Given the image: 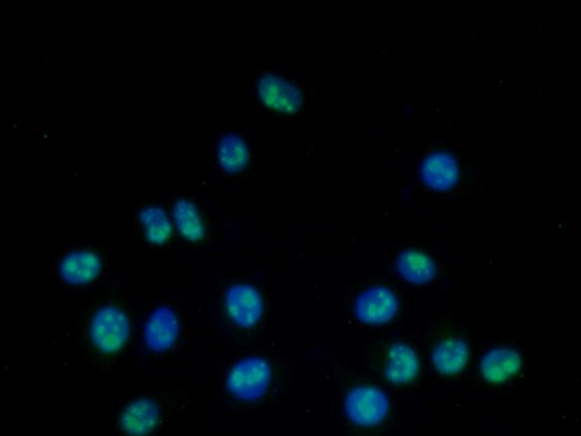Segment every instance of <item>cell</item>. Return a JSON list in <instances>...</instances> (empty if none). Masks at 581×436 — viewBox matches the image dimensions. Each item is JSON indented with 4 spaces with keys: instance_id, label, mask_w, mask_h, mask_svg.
Masks as SVG:
<instances>
[{
    "instance_id": "6da1fadb",
    "label": "cell",
    "mask_w": 581,
    "mask_h": 436,
    "mask_svg": "<svg viewBox=\"0 0 581 436\" xmlns=\"http://www.w3.org/2000/svg\"><path fill=\"white\" fill-rule=\"evenodd\" d=\"M272 383V367L265 358L239 359L231 365L226 390L237 402H258L266 396Z\"/></svg>"
},
{
    "instance_id": "5b68a950",
    "label": "cell",
    "mask_w": 581,
    "mask_h": 436,
    "mask_svg": "<svg viewBox=\"0 0 581 436\" xmlns=\"http://www.w3.org/2000/svg\"><path fill=\"white\" fill-rule=\"evenodd\" d=\"M181 320L173 307L160 306L146 320L141 345L152 354H165L179 341Z\"/></svg>"
},
{
    "instance_id": "7a4b0ae2",
    "label": "cell",
    "mask_w": 581,
    "mask_h": 436,
    "mask_svg": "<svg viewBox=\"0 0 581 436\" xmlns=\"http://www.w3.org/2000/svg\"><path fill=\"white\" fill-rule=\"evenodd\" d=\"M130 336L127 313L115 304H105L93 314L88 326L89 343L102 355H115Z\"/></svg>"
},
{
    "instance_id": "52a82bcc",
    "label": "cell",
    "mask_w": 581,
    "mask_h": 436,
    "mask_svg": "<svg viewBox=\"0 0 581 436\" xmlns=\"http://www.w3.org/2000/svg\"><path fill=\"white\" fill-rule=\"evenodd\" d=\"M397 312V297L383 285L368 288L355 301L356 317L367 325H384L393 320Z\"/></svg>"
},
{
    "instance_id": "7c38bea8",
    "label": "cell",
    "mask_w": 581,
    "mask_h": 436,
    "mask_svg": "<svg viewBox=\"0 0 581 436\" xmlns=\"http://www.w3.org/2000/svg\"><path fill=\"white\" fill-rule=\"evenodd\" d=\"M396 268L403 280L413 285H426L435 278L436 266L428 253L409 249L397 256Z\"/></svg>"
},
{
    "instance_id": "e0dca14e",
    "label": "cell",
    "mask_w": 581,
    "mask_h": 436,
    "mask_svg": "<svg viewBox=\"0 0 581 436\" xmlns=\"http://www.w3.org/2000/svg\"><path fill=\"white\" fill-rule=\"evenodd\" d=\"M138 220L143 227L147 240L153 245H165L172 236V223L163 208L149 204L138 211Z\"/></svg>"
},
{
    "instance_id": "30bf717a",
    "label": "cell",
    "mask_w": 581,
    "mask_h": 436,
    "mask_svg": "<svg viewBox=\"0 0 581 436\" xmlns=\"http://www.w3.org/2000/svg\"><path fill=\"white\" fill-rule=\"evenodd\" d=\"M101 259L91 250H75L63 256L60 278L69 285H88L101 274Z\"/></svg>"
},
{
    "instance_id": "ba28073f",
    "label": "cell",
    "mask_w": 581,
    "mask_h": 436,
    "mask_svg": "<svg viewBox=\"0 0 581 436\" xmlns=\"http://www.w3.org/2000/svg\"><path fill=\"white\" fill-rule=\"evenodd\" d=\"M420 179L432 191H449L459 181L457 157L445 150L429 153L420 163Z\"/></svg>"
},
{
    "instance_id": "2e32d148",
    "label": "cell",
    "mask_w": 581,
    "mask_h": 436,
    "mask_svg": "<svg viewBox=\"0 0 581 436\" xmlns=\"http://www.w3.org/2000/svg\"><path fill=\"white\" fill-rule=\"evenodd\" d=\"M173 218L176 230L188 242H201L205 236L204 221L199 214L197 205L186 198H178L173 203Z\"/></svg>"
},
{
    "instance_id": "277c9868",
    "label": "cell",
    "mask_w": 581,
    "mask_h": 436,
    "mask_svg": "<svg viewBox=\"0 0 581 436\" xmlns=\"http://www.w3.org/2000/svg\"><path fill=\"white\" fill-rule=\"evenodd\" d=\"M388 409L390 403L387 396L378 387H355L345 400V412L349 421L362 428L380 425L387 418Z\"/></svg>"
},
{
    "instance_id": "9a60e30c",
    "label": "cell",
    "mask_w": 581,
    "mask_h": 436,
    "mask_svg": "<svg viewBox=\"0 0 581 436\" xmlns=\"http://www.w3.org/2000/svg\"><path fill=\"white\" fill-rule=\"evenodd\" d=\"M470 358V349L462 339H446L433 351L432 361L436 370L444 375H455L464 370Z\"/></svg>"
},
{
    "instance_id": "8992f818",
    "label": "cell",
    "mask_w": 581,
    "mask_h": 436,
    "mask_svg": "<svg viewBox=\"0 0 581 436\" xmlns=\"http://www.w3.org/2000/svg\"><path fill=\"white\" fill-rule=\"evenodd\" d=\"M224 307L231 322L242 329H252L262 320L263 298L253 285L236 284L227 288Z\"/></svg>"
},
{
    "instance_id": "8fae6325",
    "label": "cell",
    "mask_w": 581,
    "mask_h": 436,
    "mask_svg": "<svg viewBox=\"0 0 581 436\" xmlns=\"http://www.w3.org/2000/svg\"><path fill=\"white\" fill-rule=\"evenodd\" d=\"M420 361L416 351L406 343L391 346L385 362V377L393 384H409L417 377Z\"/></svg>"
},
{
    "instance_id": "9c48e42d",
    "label": "cell",
    "mask_w": 581,
    "mask_h": 436,
    "mask_svg": "<svg viewBox=\"0 0 581 436\" xmlns=\"http://www.w3.org/2000/svg\"><path fill=\"white\" fill-rule=\"evenodd\" d=\"M160 421L162 409L152 399L143 397L125 407L120 415L118 428L128 435H147L159 428Z\"/></svg>"
},
{
    "instance_id": "4fadbf2b",
    "label": "cell",
    "mask_w": 581,
    "mask_h": 436,
    "mask_svg": "<svg viewBox=\"0 0 581 436\" xmlns=\"http://www.w3.org/2000/svg\"><path fill=\"white\" fill-rule=\"evenodd\" d=\"M522 359L518 352L509 348H494L484 355L481 373L490 383H503L518 374Z\"/></svg>"
},
{
    "instance_id": "3957f363",
    "label": "cell",
    "mask_w": 581,
    "mask_h": 436,
    "mask_svg": "<svg viewBox=\"0 0 581 436\" xmlns=\"http://www.w3.org/2000/svg\"><path fill=\"white\" fill-rule=\"evenodd\" d=\"M256 92L262 104L278 114H297L303 107L304 95L300 86L279 73H262L256 82Z\"/></svg>"
},
{
    "instance_id": "5bb4252c",
    "label": "cell",
    "mask_w": 581,
    "mask_h": 436,
    "mask_svg": "<svg viewBox=\"0 0 581 436\" xmlns=\"http://www.w3.org/2000/svg\"><path fill=\"white\" fill-rule=\"evenodd\" d=\"M215 160L224 172L243 171L249 165V146L237 134H227L223 139L218 140L217 147H215Z\"/></svg>"
}]
</instances>
